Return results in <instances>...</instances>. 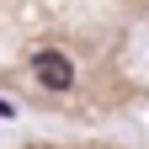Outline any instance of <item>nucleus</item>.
<instances>
[{
  "label": "nucleus",
  "instance_id": "nucleus-1",
  "mask_svg": "<svg viewBox=\"0 0 149 149\" xmlns=\"http://www.w3.org/2000/svg\"><path fill=\"white\" fill-rule=\"evenodd\" d=\"M32 74H37L48 91H69V85H74V64L64 59V53H53V48H43V53L32 59Z\"/></svg>",
  "mask_w": 149,
  "mask_h": 149
},
{
  "label": "nucleus",
  "instance_id": "nucleus-2",
  "mask_svg": "<svg viewBox=\"0 0 149 149\" xmlns=\"http://www.w3.org/2000/svg\"><path fill=\"white\" fill-rule=\"evenodd\" d=\"M11 112H16V107H11V101H6V96H0V117H11Z\"/></svg>",
  "mask_w": 149,
  "mask_h": 149
}]
</instances>
